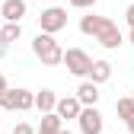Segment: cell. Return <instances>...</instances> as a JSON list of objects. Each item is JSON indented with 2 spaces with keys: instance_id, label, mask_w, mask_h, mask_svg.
<instances>
[{
  "instance_id": "obj_1",
  "label": "cell",
  "mask_w": 134,
  "mask_h": 134,
  "mask_svg": "<svg viewBox=\"0 0 134 134\" xmlns=\"http://www.w3.org/2000/svg\"><path fill=\"white\" fill-rule=\"evenodd\" d=\"M32 54H35L45 67H58V64H64V48L58 45L54 35H45V32H38V35L32 38Z\"/></svg>"
},
{
  "instance_id": "obj_2",
  "label": "cell",
  "mask_w": 134,
  "mask_h": 134,
  "mask_svg": "<svg viewBox=\"0 0 134 134\" xmlns=\"http://www.w3.org/2000/svg\"><path fill=\"white\" fill-rule=\"evenodd\" d=\"M0 109L3 112H29V109H35V93H29V90H7L0 96Z\"/></svg>"
},
{
  "instance_id": "obj_3",
  "label": "cell",
  "mask_w": 134,
  "mask_h": 134,
  "mask_svg": "<svg viewBox=\"0 0 134 134\" xmlns=\"http://www.w3.org/2000/svg\"><path fill=\"white\" fill-rule=\"evenodd\" d=\"M64 64H67V70H70L74 77H90V70H93V58L83 51V48H67L64 51Z\"/></svg>"
},
{
  "instance_id": "obj_4",
  "label": "cell",
  "mask_w": 134,
  "mask_h": 134,
  "mask_svg": "<svg viewBox=\"0 0 134 134\" xmlns=\"http://www.w3.org/2000/svg\"><path fill=\"white\" fill-rule=\"evenodd\" d=\"M38 26H42L45 35H58V32L67 26V10L64 7H48V10H42L38 13Z\"/></svg>"
},
{
  "instance_id": "obj_5",
  "label": "cell",
  "mask_w": 134,
  "mask_h": 134,
  "mask_svg": "<svg viewBox=\"0 0 134 134\" xmlns=\"http://www.w3.org/2000/svg\"><path fill=\"white\" fill-rule=\"evenodd\" d=\"M96 42L102 45V48H109V51H118V45L125 42V35H121V29H118V23H112L109 16H105V23H102V29L96 32Z\"/></svg>"
},
{
  "instance_id": "obj_6",
  "label": "cell",
  "mask_w": 134,
  "mask_h": 134,
  "mask_svg": "<svg viewBox=\"0 0 134 134\" xmlns=\"http://www.w3.org/2000/svg\"><path fill=\"white\" fill-rule=\"evenodd\" d=\"M77 121H80V131H83V134H102V128H105L102 112H99L96 105H93V109H83Z\"/></svg>"
},
{
  "instance_id": "obj_7",
  "label": "cell",
  "mask_w": 134,
  "mask_h": 134,
  "mask_svg": "<svg viewBox=\"0 0 134 134\" xmlns=\"http://www.w3.org/2000/svg\"><path fill=\"white\" fill-rule=\"evenodd\" d=\"M80 112H83V102L77 96H64V99H58V109H54V115L61 121H70V118H80Z\"/></svg>"
},
{
  "instance_id": "obj_8",
  "label": "cell",
  "mask_w": 134,
  "mask_h": 134,
  "mask_svg": "<svg viewBox=\"0 0 134 134\" xmlns=\"http://www.w3.org/2000/svg\"><path fill=\"white\" fill-rule=\"evenodd\" d=\"M26 0H3L0 3V16H3V23H23L26 16Z\"/></svg>"
},
{
  "instance_id": "obj_9",
  "label": "cell",
  "mask_w": 134,
  "mask_h": 134,
  "mask_svg": "<svg viewBox=\"0 0 134 134\" xmlns=\"http://www.w3.org/2000/svg\"><path fill=\"white\" fill-rule=\"evenodd\" d=\"M77 99L83 102V109H93L99 102V86H96L93 80H83L80 86H77Z\"/></svg>"
},
{
  "instance_id": "obj_10",
  "label": "cell",
  "mask_w": 134,
  "mask_h": 134,
  "mask_svg": "<svg viewBox=\"0 0 134 134\" xmlns=\"http://www.w3.org/2000/svg\"><path fill=\"white\" fill-rule=\"evenodd\" d=\"M35 109H38L42 115H51V112L58 109V96H54V90H42V93H35Z\"/></svg>"
},
{
  "instance_id": "obj_11",
  "label": "cell",
  "mask_w": 134,
  "mask_h": 134,
  "mask_svg": "<svg viewBox=\"0 0 134 134\" xmlns=\"http://www.w3.org/2000/svg\"><path fill=\"white\" fill-rule=\"evenodd\" d=\"M102 23H105V16L86 13V16H80V32H83V35H93V38H96V32L102 29Z\"/></svg>"
},
{
  "instance_id": "obj_12",
  "label": "cell",
  "mask_w": 134,
  "mask_h": 134,
  "mask_svg": "<svg viewBox=\"0 0 134 134\" xmlns=\"http://www.w3.org/2000/svg\"><path fill=\"white\" fill-rule=\"evenodd\" d=\"M64 131V121L58 118V115L51 112V115H42V125L35 128V134H61Z\"/></svg>"
},
{
  "instance_id": "obj_13",
  "label": "cell",
  "mask_w": 134,
  "mask_h": 134,
  "mask_svg": "<svg viewBox=\"0 0 134 134\" xmlns=\"http://www.w3.org/2000/svg\"><path fill=\"white\" fill-rule=\"evenodd\" d=\"M90 80L96 83V86H99V83H105V80H112V64H109V61H96L93 70H90Z\"/></svg>"
},
{
  "instance_id": "obj_14",
  "label": "cell",
  "mask_w": 134,
  "mask_h": 134,
  "mask_svg": "<svg viewBox=\"0 0 134 134\" xmlns=\"http://www.w3.org/2000/svg\"><path fill=\"white\" fill-rule=\"evenodd\" d=\"M115 112H118V118L128 125V121L134 118V99H131V96H121L118 102H115Z\"/></svg>"
},
{
  "instance_id": "obj_15",
  "label": "cell",
  "mask_w": 134,
  "mask_h": 134,
  "mask_svg": "<svg viewBox=\"0 0 134 134\" xmlns=\"http://www.w3.org/2000/svg\"><path fill=\"white\" fill-rule=\"evenodd\" d=\"M19 35H23V26H19V23H7L3 29H0V42H3V45L19 42Z\"/></svg>"
},
{
  "instance_id": "obj_16",
  "label": "cell",
  "mask_w": 134,
  "mask_h": 134,
  "mask_svg": "<svg viewBox=\"0 0 134 134\" xmlns=\"http://www.w3.org/2000/svg\"><path fill=\"white\" fill-rule=\"evenodd\" d=\"M70 7H77V10H90V7H96V0H67Z\"/></svg>"
},
{
  "instance_id": "obj_17",
  "label": "cell",
  "mask_w": 134,
  "mask_h": 134,
  "mask_svg": "<svg viewBox=\"0 0 134 134\" xmlns=\"http://www.w3.org/2000/svg\"><path fill=\"white\" fill-rule=\"evenodd\" d=\"M13 134H35V128H32V125H26V121H19V125L13 128Z\"/></svg>"
},
{
  "instance_id": "obj_18",
  "label": "cell",
  "mask_w": 134,
  "mask_h": 134,
  "mask_svg": "<svg viewBox=\"0 0 134 134\" xmlns=\"http://www.w3.org/2000/svg\"><path fill=\"white\" fill-rule=\"evenodd\" d=\"M125 16H128V26H131V29H134V3H131V7H128V10H125Z\"/></svg>"
},
{
  "instance_id": "obj_19",
  "label": "cell",
  "mask_w": 134,
  "mask_h": 134,
  "mask_svg": "<svg viewBox=\"0 0 134 134\" xmlns=\"http://www.w3.org/2000/svg\"><path fill=\"white\" fill-rule=\"evenodd\" d=\"M7 90H10V86H7V77H3V74H0V96H3Z\"/></svg>"
},
{
  "instance_id": "obj_20",
  "label": "cell",
  "mask_w": 134,
  "mask_h": 134,
  "mask_svg": "<svg viewBox=\"0 0 134 134\" xmlns=\"http://www.w3.org/2000/svg\"><path fill=\"white\" fill-rule=\"evenodd\" d=\"M7 48H10V45H3V42H0V58H3V54H7Z\"/></svg>"
},
{
  "instance_id": "obj_21",
  "label": "cell",
  "mask_w": 134,
  "mask_h": 134,
  "mask_svg": "<svg viewBox=\"0 0 134 134\" xmlns=\"http://www.w3.org/2000/svg\"><path fill=\"white\" fill-rule=\"evenodd\" d=\"M128 131H131V134H134V118H131V121H128Z\"/></svg>"
},
{
  "instance_id": "obj_22",
  "label": "cell",
  "mask_w": 134,
  "mask_h": 134,
  "mask_svg": "<svg viewBox=\"0 0 134 134\" xmlns=\"http://www.w3.org/2000/svg\"><path fill=\"white\" fill-rule=\"evenodd\" d=\"M128 35H131V45H134V29H131V32H128Z\"/></svg>"
},
{
  "instance_id": "obj_23",
  "label": "cell",
  "mask_w": 134,
  "mask_h": 134,
  "mask_svg": "<svg viewBox=\"0 0 134 134\" xmlns=\"http://www.w3.org/2000/svg\"><path fill=\"white\" fill-rule=\"evenodd\" d=\"M61 134H70V131H67V128H64V131H61Z\"/></svg>"
},
{
  "instance_id": "obj_24",
  "label": "cell",
  "mask_w": 134,
  "mask_h": 134,
  "mask_svg": "<svg viewBox=\"0 0 134 134\" xmlns=\"http://www.w3.org/2000/svg\"><path fill=\"white\" fill-rule=\"evenodd\" d=\"M131 99H134V93H131Z\"/></svg>"
}]
</instances>
